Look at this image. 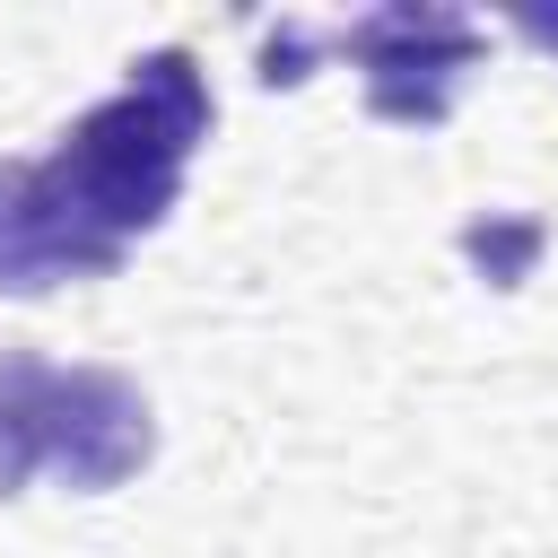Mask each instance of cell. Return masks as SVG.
<instances>
[{
  "label": "cell",
  "instance_id": "obj_2",
  "mask_svg": "<svg viewBox=\"0 0 558 558\" xmlns=\"http://www.w3.org/2000/svg\"><path fill=\"white\" fill-rule=\"evenodd\" d=\"M331 44L366 70V113L384 122H445L462 96V70L480 61L471 17L453 9H375Z\"/></svg>",
  "mask_w": 558,
  "mask_h": 558
},
{
  "label": "cell",
  "instance_id": "obj_7",
  "mask_svg": "<svg viewBox=\"0 0 558 558\" xmlns=\"http://www.w3.org/2000/svg\"><path fill=\"white\" fill-rule=\"evenodd\" d=\"M514 26H523V35H532V44H558V9H523V17H514Z\"/></svg>",
  "mask_w": 558,
  "mask_h": 558
},
{
  "label": "cell",
  "instance_id": "obj_3",
  "mask_svg": "<svg viewBox=\"0 0 558 558\" xmlns=\"http://www.w3.org/2000/svg\"><path fill=\"white\" fill-rule=\"evenodd\" d=\"M157 453V418H148V392L113 366H70L52 384V436H44V471L78 497H105L122 488L140 462Z\"/></svg>",
  "mask_w": 558,
  "mask_h": 558
},
{
  "label": "cell",
  "instance_id": "obj_5",
  "mask_svg": "<svg viewBox=\"0 0 558 558\" xmlns=\"http://www.w3.org/2000/svg\"><path fill=\"white\" fill-rule=\"evenodd\" d=\"M52 384H61V366H44V357H26V349L0 357V497H17V488L44 471Z\"/></svg>",
  "mask_w": 558,
  "mask_h": 558
},
{
  "label": "cell",
  "instance_id": "obj_4",
  "mask_svg": "<svg viewBox=\"0 0 558 558\" xmlns=\"http://www.w3.org/2000/svg\"><path fill=\"white\" fill-rule=\"evenodd\" d=\"M122 253H105L44 183L35 157L0 166V296H44L61 279H105Z\"/></svg>",
  "mask_w": 558,
  "mask_h": 558
},
{
  "label": "cell",
  "instance_id": "obj_1",
  "mask_svg": "<svg viewBox=\"0 0 558 558\" xmlns=\"http://www.w3.org/2000/svg\"><path fill=\"white\" fill-rule=\"evenodd\" d=\"M201 140H209V78H201V61L183 44H166V52H140L131 78H122V96H105L96 113H78L61 131V148L35 157V166H44L52 201L105 253H131L174 209L183 166H192Z\"/></svg>",
  "mask_w": 558,
  "mask_h": 558
},
{
  "label": "cell",
  "instance_id": "obj_6",
  "mask_svg": "<svg viewBox=\"0 0 558 558\" xmlns=\"http://www.w3.org/2000/svg\"><path fill=\"white\" fill-rule=\"evenodd\" d=\"M462 253H471L497 288H514V279L532 270V253H541V218H480V227H462Z\"/></svg>",
  "mask_w": 558,
  "mask_h": 558
}]
</instances>
